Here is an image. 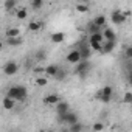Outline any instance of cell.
I'll return each instance as SVG.
<instances>
[{
  "instance_id": "obj_1",
  "label": "cell",
  "mask_w": 132,
  "mask_h": 132,
  "mask_svg": "<svg viewBox=\"0 0 132 132\" xmlns=\"http://www.w3.org/2000/svg\"><path fill=\"white\" fill-rule=\"evenodd\" d=\"M6 95L11 96V98H14L16 101H23L27 98V89L23 86H13V87L8 89Z\"/></svg>"
},
{
  "instance_id": "obj_2",
  "label": "cell",
  "mask_w": 132,
  "mask_h": 132,
  "mask_svg": "<svg viewBox=\"0 0 132 132\" xmlns=\"http://www.w3.org/2000/svg\"><path fill=\"white\" fill-rule=\"evenodd\" d=\"M103 40H104L103 31H101V33H95V34H90L89 45L93 48V51H101V48H103Z\"/></svg>"
},
{
  "instance_id": "obj_3",
  "label": "cell",
  "mask_w": 132,
  "mask_h": 132,
  "mask_svg": "<svg viewBox=\"0 0 132 132\" xmlns=\"http://www.w3.org/2000/svg\"><path fill=\"white\" fill-rule=\"evenodd\" d=\"M89 70H90V62H89L87 59H82V61H79L78 64H75L73 73L78 75V76H81V78H84V76L89 73Z\"/></svg>"
},
{
  "instance_id": "obj_4",
  "label": "cell",
  "mask_w": 132,
  "mask_h": 132,
  "mask_svg": "<svg viewBox=\"0 0 132 132\" xmlns=\"http://www.w3.org/2000/svg\"><path fill=\"white\" fill-rule=\"evenodd\" d=\"M112 95H113V89H112L110 86H104V87L96 93L98 100H100L101 103H104V104H107V103L112 100Z\"/></svg>"
},
{
  "instance_id": "obj_5",
  "label": "cell",
  "mask_w": 132,
  "mask_h": 132,
  "mask_svg": "<svg viewBox=\"0 0 132 132\" xmlns=\"http://www.w3.org/2000/svg\"><path fill=\"white\" fill-rule=\"evenodd\" d=\"M59 121L61 123H64V124H75L76 121H79V117H78V113H75V112H65V113H62V115H59Z\"/></svg>"
},
{
  "instance_id": "obj_6",
  "label": "cell",
  "mask_w": 132,
  "mask_h": 132,
  "mask_svg": "<svg viewBox=\"0 0 132 132\" xmlns=\"http://www.w3.org/2000/svg\"><path fill=\"white\" fill-rule=\"evenodd\" d=\"M126 19H127V13H123L120 10H115V11L110 13V20H112L113 25H121V23L126 22Z\"/></svg>"
},
{
  "instance_id": "obj_7",
  "label": "cell",
  "mask_w": 132,
  "mask_h": 132,
  "mask_svg": "<svg viewBox=\"0 0 132 132\" xmlns=\"http://www.w3.org/2000/svg\"><path fill=\"white\" fill-rule=\"evenodd\" d=\"M19 72V65H17V62H14V61H8L5 65H3V73L6 75V76H13V75H16Z\"/></svg>"
},
{
  "instance_id": "obj_8",
  "label": "cell",
  "mask_w": 132,
  "mask_h": 132,
  "mask_svg": "<svg viewBox=\"0 0 132 132\" xmlns=\"http://www.w3.org/2000/svg\"><path fill=\"white\" fill-rule=\"evenodd\" d=\"M65 59H67V62L69 64H78L79 61H82V57H81V51H79V48H75V50H72V51H69V54L65 56Z\"/></svg>"
},
{
  "instance_id": "obj_9",
  "label": "cell",
  "mask_w": 132,
  "mask_h": 132,
  "mask_svg": "<svg viewBox=\"0 0 132 132\" xmlns=\"http://www.w3.org/2000/svg\"><path fill=\"white\" fill-rule=\"evenodd\" d=\"M101 28L103 27H100V25H96L93 20H90V22H87V25H86V31L89 33V34H95V33H101Z\"/></svg>"
},
{
  "instance_id": "obj_10",
  "label": "cell",
  "mask_w": 132,
  "mask_h": 132,
  "mask_svg": "<svg viewBox=\"0 0 132 132\" xmlns=\"http://www.w3.org/2000/svg\"><path fill=\"white\" fill-rule=\"evenodd\" d=\"M79 51H81V57H82V59H89V57L92 56L93 48H92L90 45L84 44V45H81V47H79Z\"/></svg>"
},
{
  "instance_id": "obj_11",
  "label": "cell",
  "mask_w": 132,
  "mask_h": 132,
  "mask_svg": "<svg viewBox=\"0 0 132 132\" xmlns=\"http://www.w3.org/2000/svg\"><path fill=\"white\" fill-rule=\"evenodd\" d=\"M64 39H65V34H64L62 31H56V33H53V34L50 36L51 44H62Z\"/></svg>"
},
{
  "instance_id": "obj_12",
  "label": "cell",
  "mask_w": 132,
  "mask_h": 132,
  "mask_svg": "<svg viewBox=\"0 0 132 132\" xmlns=\"http://www.w3.org/2000/svg\"><path fill=\"white\" fill-rule=\"evenodd\" d=\"M69 110H70L69 103H65V101H59V103L56 104V112H57V115H62V113L69 112Z\"/></svg>"
},
{
  "instance_id": "obj_13",
  "label": "cell",
  "mask_w": 132,
  "mask_h": 132,
  "mask_svg": "<svg viewBox=\"0 0 132 132\" xmlns=\"http://www.w3.org/2000/svg\"><path fill=\"white\" fill-rule=\"evenodd\" d=\"M14 106H16V100L6 95V96L3 98V109H5V110H11Z\"/></svg>"
},
{
  "instance_id": "obj_14",
  "label": "cell",
  "mask_w": 132,
  "mask_h": 132,
  "mask_svg": "<svg viewBox=\"0 0 132 132\" xmlns=\"http://www.w3.org/2000/svg\"><path fill=\"white\" fill-rule=\"evenodd\" d=\"M113 48H115V40H106V42H103L101 53H112Z\"/></svg>"
},
{
  "instance_id": "obj_15",
  "label": "cell",
  "mask_w": 132,
  "mask_h": 132,
  "mask_svg": "<svg viewBox=\"0 0 132 132\" xmlns=\"http://www.w3.org/2000/svg\"><path fill=\"white\" fill-rule=\"evenodd\" d=\"M59 101H61V98H59L56 93H51V95H47V96H45V103L50 104V106H56Z\"/></svg>"
},
{
  "instance_id": "obj_16",
  "label": "cell",
  "mask_w": 132,
  "mask_h": 132,
  "mask_svg": "<svg viewBox=\"0 0 132 132\" xmlns=\"http://www.w3.org/2000/svg\"><path fill=\"white\" fill-rule=\"evenodd\" d=\"M57 70H59L57 65H56V64H51V65H48V67L45 69V73H47V76L54 78V76H56V73H57Z\"/></svg>"
},
{
  "instance_id": "obj_17",
  "label": "cell",
  "mask_w": 132,
  "mask_h": 132,
  "mask_svg": "<svg viewBox=\"0 0 132 132\" xmlns=\"http://www.w3.org/2000/svg\"><path fill=\"white\" fill-rule=\"evenodd\" d=\"M22 42H23V40H22L20 36H16V37H6V44L11 45V47H19Z\"/></svg>"
},
{
  "instance_id": "obj_18",
  "label": "cell",
  "mask_w": 132,
  "mask_h": 132,
  "mask_svg": "<svg viewBox=\"0 0 132 132\" xmlns=\"http://www.w3.org/2000/svg\"><path fill=\"white\" fill-rule=\"evenodd\" d=\"M40 28H42V23L37 22V20H31V22L28 23V30H30L31 33H37Z\"/></svg>"
},
{
  "instance_id": "obj_19",
  "label": "cell",
  "mask_w": 132,
  "mask_h": 132,
  "mask_svg": "<svg viewBox=\"0 0 132 132\" xmlns=\"http://www.w3.org/2000/svg\"><path fill=\"white\" fill-rule=\"evenodd\" d=\"M27 16H28L27 8H17V10H16V17H17L19 20H25Z\"/></svg>"
},
{
  "instance_id": "obj_20",
  "label": "cell",
  "mask_w": 132,
  "mask_h": 132,
  "mask_svg": "<svg viewBox=\"0 0 132 132\" xmlns=\"http://www.w3.org/2000/svg\"><path fill=\"white\" fill-rule=\"evenodd\" d=\"M103 36H104L106 40H115V31L112 28H106L103 31Z\"/></svg>"
},
{
  "instance_id": "obj_21",
  "label": "cell",
  "mask_w": 132,
  "mask_h": 132,
  "mask_svg": "<svg viewBox=\"0 0 132 132\" xmlns=\"http://www.w3.org/2000/svg\"><path fill=\"white\" fill-rule=\"evenodd\" d=\"M75 10L78 11V13H81V14H86V13H89V5L87 3H76V6H75Z\"/></svg>"
},
{
  "instance_id": "obj_22",
  "label": "cell",
  "mask_w": 132,
  "mask_h": 132,
  "mask_svg": "<svg viewBox=\"0 0 132 132\" xmlns=\"http://www.w3.org/2000/svg\"><path fill=\"white\" fill-rule=\"evenodd\" d=\"M93 22H95L96 25H100V27H104V25H106V22H107V19H106V16L100 14V16H96V17L93 19Z\"/></svg>"
},
{
  "instance_id": "obj_23",
  "label": "cell",
  "mask_w": 132,
  "mask_h": 132,
  "mask_svg": "<svg viewBox=\"0 0 132 132\" xmlns=\"http://www.w3.org/2000/svg\"><path fill=\"white\" fill-rule=\"evenodd\" d=\"M20 34V30L19 28H10L8 31H6V37H16V36H19Z\"/></svg>"
},
{
  "instance_id": "obj_24",
  "label": "cell",
  "mask_w": 132,
  "mask_h": 132,
  "mask_svg": "<svg viewBox=\"0 0 132 132\" xmlns=\"http://www.w3.org/2000/svg\"><path fill=\"white\" fill-rule=\"evenodd\" d=\"M70 130H73V132H81V130H84V126H82L79 121H76L75 124H70Z\"/></svg>"
},
{
  "instance_id": "obj_25",
  "label": "cell",
  "mask_w": 132,
  "mask_h": 132,
  "mask_svg": "<svg viewBox=\"0 0 132 132\" xmlns=\"http://www.w3.org/2000/svg\"><path fill=\"white\" fill-rule=\"evenodd\" d=\"M34 56H36V59H37V61H44V59L47 57V51L40 48V50H37V51H36V54H34Z\"/></svg>"
},
{
  "instance_id": "obj_26",
  "label": "cell",
  "mask_w": 132,
  "mask_h": 132,
  "mask_svg": "<svg viewBox=\"0 0 132 132\" xmlns=\"http://www.w3.org/2000/svg\"><path fill=\"white\" fill-rule=\"evenodd\" d=\"M13 8H16V0H5V10L11 11Z\"/></svg>"
},
{
  "instance_id": "obj_27",
  "label": "cell",
  "mask_w": 132,
  "mask_h": 132,
  "mask_svg": "<svg viewBox=\"0 0 132 132\" xmlns=\"http://www.w3.org/2000/svg\"><path fill=\"white\" fill-rule=\"evenodd\" d=\"M65 76H67V72H65L64 69H59L57 73H56V76H54V79H59V81H61V79H64Z\"/></svg>"
},
{
  "instance_id": "obj_28",
  "label": "cell",
  "mask_w": 132,
  "mask_h": 132,
  "mask_svg": "<svg viewBox=\"0 0 132 132\" xmlns=\"http://www.w3.org/2000/svg\"><path fill=\"white\" fill-rule=\"evenodd\" d=\"M36 84H37L39 87H45V86L48 84V79H47V78H37V79H36Z\"/></svg>"
},
{
  "instance_id": "obj_29",
  "label": "cell",
  "mask_w": 132,
  "mask_h": 132,
  "mask_svg": "<svg viewBox=\"0 0 132 132\" xmlns=\"http://www.w3.org/2000/svg\"><path fill=\"white\" fill-rule=\"evenodd\" d=\"M123 103H124V104H132V93H130V92H127V93H124V98H123Z\"/></svg>"
},
{
  "instance_id": "obj_30",
  "label": "cell",
  "mask_w": 132,
  "mask_h": 132,
  "mask_svg": "<svg viewBox=\"0 0 132 132\" xmlns=\"http://www.w3.org/2000/svg\"><path fill=\"white\" fill-rule=\"evenodd\" d=\"M42 3H44V0H31V5L34 10H39L42 6Z\"/></svg>"
},
{
  "instance_id": "obj_31",
  "label": "cell",
  "mask_w": 132,
  "mask_h": 132,
  "mask_svg": "<svg viewBox=\"0 0 132 132\" xmlns=\"http://www.w3.org/2000/svg\"><path fill=\"white\" fill-rule=\"evenodd\" d=\"M104 129V124L101 123V121H98V123H95L93 126H92V130H103Z\"/></svg>"
},
{
  "instance_id": "obj_32",
  "label": "cell",
  "mask_w": 132,
  "mask_h": 132,
  "mask_svg": "<svg viewBox=\"0 0 132 132\" xmlns=\"http://www.w3.org/2000/svg\"><path fill=\"white\" fill-rule=\"evenodd\" d=\"M124 54H126V57H127V59H132V45L126 47V50H124Z\"/></svg>"
},
{
  "instance_id": "obj_33",
  "label": "cell",
  "mask_w": 132,
  "mask_h": 132,
  "mask_svg": "<svg viewBox=\"0 0 132 132\" xmlns=\"http://www.w3.org/2000/svg\"><path fill=\"white\" fill-rule=\"evenodd\" d=\"M127 81H129V84H130V86H132V72H130V73H129V76H127Z\"/></svg>"
},
{
  "instance_id": "obj_34",
  "label": "cell",
  "mask_w": 132,
  "mask_h": 132,
  "mask_svg": "<svg viewBox=\"0 0 132 132\" xmlns=\"http://www.w3.org/2000/svg\"><path fill=\"white\" fill-rule=\"evenodd\" d=\"M78 2H79V3H87V5H89L90 0H78Z\"/></svg>"
}]
</instances>
